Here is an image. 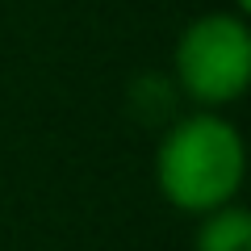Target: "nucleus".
I'll list each match as a JSON object with an SVG mask.
<instances>
[{
  "label": "nucleus",
  "mask_w": 251,
  "mask_h": 251,
  "mask_svg": "<svg viewBox=\"0 0 251 251\" xmlns=\"http://www.w3.org/2000/svg\"><path fill=\"white\" fill-rule=\"evenodd\" d=\"M251 9V0H239V13H247Z\"/></svg>",
  "instance_id": "obj_4"
},
{
  "label": "nucleus",
  "mask_w": 251,
  "mask_h": 251,
  "mask_svg": "<svg viewBox=\"0 0 251 251\" xmlns=\"http://www.w3.org/2000/svg\"><path fill=\"white\" fill-rule=\"evenodd\" d=\"M197 251H251V218L234 205L205 214V226L197 234Z\"/></svg>",
  "instance_id": "obj_3"
},
{
  "label": "nucleus",
  "mask_w": 251,
  "mask_h": 251,
  "mask_svg": "<svg viewBox=\"0 0 251 251\" xmlns=\"http://www.w3.org/2000/svg\"><path fill=\"white\" fill-rule=\"evenodd\" d=\"M176 84L201 105H230L251 84V29L243 13H205L176 42Z\"/></svg>",
  "instance_id": "obj_2"
},
{
  "label": "nucleus",
  "mask_w": 251,
  "mask_h": 251,
  "mask_svg": "<svg viewBox=\"0 0 251 251\" xmlns=\"http://www.w3.org/2000/svg\"><path fill=\"white\" fill-rule=\"evenodd\" d=\"M243 138L218 113H193L163 134L155 155L159 193L184 214H214L243 188Z\"/></svg>",
  "instance_id": "obj_1"
}]
</instances>
